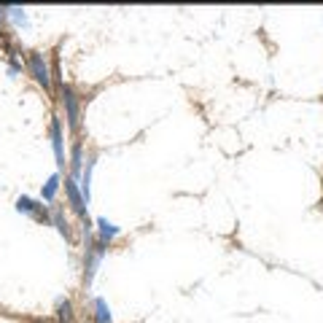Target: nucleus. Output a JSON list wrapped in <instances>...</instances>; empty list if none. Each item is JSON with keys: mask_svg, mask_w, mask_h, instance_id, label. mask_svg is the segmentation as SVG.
Segmentation results:
<instances>
[{"mask_svg": "<svg viewBox=\"0 0 323 323\" xmlns=\"http://www.w3.org/2000/svg\"><path fill=\"white\" fill-rule=\"evenodd\" d=\"M30 68H33V73H35L38 81H41V84L46 86V89H49V68H46V62H43L41 57H38V54H35L33 59H30Z\"/></svg>", "mask_w": 323, "mask_h": 323, "instance_id": "f257e3e1", "label": "nucleus"}, {"mask_svg": "<svg viewBox=\"0 0 323 323\" xmlns=\"http://www.w3.org/2000/svg\"><path fill=\"white\" fill-rule=\"evenodd\" d=\"M65 188L70 191V200H73L76 210H78V213H84V202H81V194H78L76 188H73V180H65Z\"/></svg>", "mask_w": 323, "mask_h": 323, "instance_id": "f03ea898", "label": "nucleus"}, {"mask_svg": "<svg viewBox=\"0 0 323 323\" xmlns=\"http://www.w3.org/2000/svg\"><path fill=\"white\" fill-rule=\"evenodd\" d=\"M97 323H111V312H108L105 302H97Z\"/></svg>", "mask_w": 323, "mask_h": 323, "instance_id": "7ed1b4c3", "label": "nucleus"}, {"mask_svg": "<svg viewBox=\"0 0 323 323\" xmlns=\"http://www.w3.org/2000/svg\"><path fill=\"white\" fill-rule=\"evenodd\" d=\"M100 226H102L100 232H102V237H105V240H108V237H116V234H119V229H116L113 224H108V221H100Z\"/></svg>", "mask_w": 323, "mask_h": 323, "instance_id": "20e7f679", "label": "nucleus"}, {"mask_svg": "<svg viewBox=\"0 0 323 323\" xmlns=\"http://www.w3.org/2000/svg\"><path fill=\"white\" fill-rule=\"evenodd\" d=\"M54 151H57V159H62V135H59V124H54Z\"/></svg>", "mask_w": 323, "mask_h": 323, "instance_id": "39448f33", "label": "nucleus"}, {"mask_svg": "<svg viewBox=\"0 0 323 323\" xmlns=\"http://www.w3.org/2000/svg\"><path fill=\"white\" fill-rule=\"evenodd\" d=\"M57 183H59L57 178H51V180H49V186L43 188V197H46V200H51V197H54V191H57Z\"/></svg>", "mask_w": 323, "mask_h": 323, "instance_id": "423d86ee", "label": "nucleus"}, {"mask_svg": "<svg viewBox=\"0 0 323 323\" xmlns=\"http://www.w3.org/2000/svg\"><path fill=\"white\" fill-rule=\"evenodd\" d=\"M33 208H35V205H33V200H27V197H22V200H19V210L33 213Z\"/></svg>", "mask_w": 323, "mask_h": 323, "instance_id": "0eeeda50", "label": "nucleus"}]
</instances>
